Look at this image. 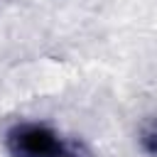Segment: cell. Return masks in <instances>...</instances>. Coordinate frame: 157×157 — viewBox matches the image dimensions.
<instances>
[{"label":"cell","mask_w":157,"mask_h":157,"mask_svg":"<svg viewBox=\"0 0 157 157\" xmlns=\"http://www.w3.org/2000/svg\"><path fill=\"white\" fill-rule=\"evenodd\" d=\"M7 150L12 157H56L64 147L59 135L42 123H17L10 128Z\"/></svg>","instance_id":"1"},{"label":"cell","mask_w":157,"mask_h":157,"mask_svg":"<svg viewBox=\"0 0 157 157\" xmlns=\"http://www.w3.org/2000/svg\"><path fill=\"white\" fill-rule=\"evenodd\" d=\"M140 145L150 157H157V115L152 120H147V125L140 132Z\"/></svg>","instance_id":"2"},{"label":"cell","mask_w":157,"mask_h":157,"mask_svg":"<svg viewBox=\"0 0 157 157\" xmlns=\"http://www.w3.org/2000/svg\"><path fill=\"white\" fill-rule=\"evenodd\" d=\"M56 157H78V155H74V152H64V150H61Z\"/></svg>","instance_id":"3"}]
</instances>
